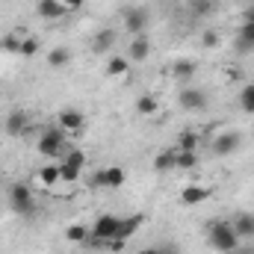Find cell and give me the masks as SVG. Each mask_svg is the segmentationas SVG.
Returning <instances> with one entry per match:
<instances>
[{"label": "cell", "instance_id": "obj_1", "mask_svg": "<svg viewBox=\"0 0 254 254\" xmlns=\"http://www.w3.org/2000/svg\"><path fill=\"white\" fill-rule=\"evenodd\" d=\"M207 243H210V249L219 254H234L240 249V237H237V231H234V222H228V219H210V225H207Z\"/></svg>", "mask_w": 254, "mask_h": 254}, {"label": "cell", "instance_id": "obj_2", "mask_svg": "<svg viewBox=\"0 0 254 254\" xmlns=\"http://www.w3.org/2000/svg\"><path fill=\"white\" fill-rule=\"evenodd\" d=\"M65 133L63 127H45L42 130V136H39V142H36V151L42 154V157H48V160H63L65 157Z\"/></svg>", "mask_w": 254, "mask_h": 254}, {"label": "cell", "instance_id": "obj_3", "mask_svg": "<svg viewBox=\"0 0 254 254\" xmlns=\"http://www.w3.org/2000/svg\"><path fill=\"white\" fill-rule=\"evenodd\" d=\"M6 195H9V207L18 216H33L36 213V198H33V190L27 184H12Z\"/></svg>", "mask_w": 254, "mask_h": 254}, {"label": "cell", "instance_id": "obj_4", "mask_svg": "<svg viewBox=\"0 0 254 254\" xmlns=\"http://www.w3.org/2000/svg\"><path fill=\"white\" fill-rule=\"evenodd\" d=\"M92 184H95V187H104V190H122L127 184V172L122 166H107V169L95 172Z\"/></svg>", "mask_w": 254, "mask_h": 254}, {"label": "cell", "instance_id": "obj_5", "mask_svg": "<svg viewBox=\"0 0 254 254\" xmlns=\"http://www.w3.org/2000/svg\"><path fill=\"white\" fill-rule=\"evenodd\" d=\"M178 104H181L187 113H201V110H207V92L198 89V86H187V89H181Z\"/></svg>", "mask_w": 254, "mask_h": 254}, {"label": "cell", "instance_id": "obj_6", "mask_svg": "<svg viewBox=\"0 0 254 254\" xmlns=\"http://www.w3.org/2000/svg\"><path fill=\"white\" fill-rule=\"evenodd\" d=\"M57 125L63 127L65 133H83L86 130V116L74 107H65V110L57 113Z\"/></svg>", "mask_w": 254, "mask_h": 254}, {"label": "cell", "instance_id": "obj_7", "mask_svg": "<svg viewBox=\"0 0 254 254\" xmlns=\"http://www.w3.org/2000/svg\"><path fill=\"white\" fill-rule=\"evenodd\" d=\"M145 27H148V12H145V9H139V6L125 9V30H127V33L142 36V33H145Z\"/></svg>", "mask_w": 254, "mask_h": 254}, {"label": "cell", "instance_id": "obj_8", "mask_svg": "<svg viewBox=\"0 0 254 254\" xmlns=\"http://www.w3.org/2000/svg\"><path fill=\"white\" fill-rule=\"evenodd\" d=\"M3 130H6L9 136H24V133L30 130V116H27L24 110H12V113L6 116V122H3Z\"/></svg>", "mask_w": 254, "mask_h": 254}, {"label": "cell", "instance_id": "obj_9", "mask_svg": "<svg viewBox=\"0 0 254 254\" xmlns=\"http://www.w3.org/2000/svg\"><path fill=\"white\" fill-rule=\"evenodd\" d=\"M125 57L130 60V63H136V65L145 63V60L151 57V39H148V36H136V39L130 42V48H127Z\"/></svg>", "mask_w": 254, "mask_h": 254}, {"label": "cell", "instance_id": "obj_10", "mask_svg": "<svg viewBox=\"0 0 254 254\" xmlns=\"http://www.w3.org/2000/svg\"><path fill=\"white\" fill-rule=\"evenodd\" d=\"M240 151V133H222V136H216V142H213V154H219V157H231V154H237Z\"/></svg>", "mask_w": 254, "mask_h": 254}, {"label": "cell", "instance_id": "obj_11", "mask_svg": "<svg viewBox=\"0 0 254 254\" xmlns=\"http://www.w3.org/2000/svg\"><path fill=\"white\" fill-rule=\"evenodd\" d=\"M142 222H145V216L142 213H133V216H125V219H119V231H116V240H122L127 243L139 228H142Z\"/></svg>", "mask_w": 254, "mask_h": 254}, {"label": "cell", "instance_id": "obj_12", "mask_svg": "<svg viewBox=\"0 0 254 254\" xmlns=\"http://www.w3.org/2000/svg\"><path fill=\"white\" fill-rule=\"evenodd\" d=\"M175 154H178V148H163V151H157L154 160H151V169H154L157 175L175 172Z\"/></svg>", "mask_w": 254, "mask_h": 254}, {"label": "cell", "instance_id": "obj_13", "mask_svg": "<svg viewBox=\"0 0 254 254\" xmlns=\"http://www.w3.org/2000/svg\"><path fill=\"white\" fill-rule=\"evenodd\" d=\"M36 12H39V18H45V21H60V18L68 15V9H65L60 0H39Z\"/></svg>", "mask_w": 254, "mask_h": 254}, {"label": "cell", "instance_id": "obj_14", "mask_svg": "<svg viewBox=\"0 0 254 254\" xmlns=\"http://www.w3.org/2000/svg\"><path fill=\"white\" fill-rule=\"evenodd\" d=\"M207 198H210V190H207V187H198V184L181 190V204H184V207H195V204H201V201H207Z\"/></svg>", "mask_w": 254, "mask_h": 254}, {"label": "cell", "instance_id": "obj_15", "mask_svg": "<svg viewBox=\"0 0 254 254\" xmlns=\"http://www.w3.org/2000/svg\"><path fill=\"white\" fill-rule=\"evenodd\" d=\"M113 45H116V30H98L95 36H92V51L95 54H110L113 51Z\"/></svg>", "mask_w": 254, "mask_h": 254}, {"label": "cell", "instance_id": "obj_16", "mask_svg": "<svg viewBox=\"0 0 254 254\" xmlns=\"http://www.w3.org/2000/svg\"><path fill=\"white\" fill-rule=\"evenodd\" d=\"M234 231H237L240 240L252 243L254 240V213H240V216L234 219Z\"/></svg>", "mask_w": 254, "mask_h": 254}, {"label": "cell", "instance_id": "obj_17", "mask_svg": "<svg viewBox=\"0 0 254 254\" xmlns=\"http://www.w3.org/2000/svg\"><path fill=\"white\" fill-rule=\"evenodd\" d=\"M130 60H127V57H110V60H107V65H104V74H107V77H113V80H116V77H127V74H130Z\"/></svg>", "mask_w": 254, "mask_h": 254}, {"label": "cell", "instance_id": "obj_18", "mask_svg": "<svg viewBox=\"0 0 254 254\" xmlns=\"http://www.w3.org/2000/svg\"><path fill=\"white\" fill-rule=\"evenodd\" d=\"M39 184L45 190H57L60 187V163H48L39 169Z\"/></svg>", "mask_w": 254, "mask_h": 254}, {"label": "cell", "instance_id": "obj_19", "mask_svg": "<svg viewBox=\"0 0 254 254\" xmlns=\"http://www.w3.org/2000/svg\"><path fill=\"white\" fill-rule=\"evenodd\" d=\"M198 74V63L195 60H175L172 65V77L175 80H192Z\"/></svg>", "mask_w": 254, "mask_h": 254}, {"label": "cell", "instance_id": "obj_20", "mask_svg": "<svg viewBox=\"0 0 254 254\" xmlns=\"http://www.w3.org/2000/svg\"><path fill=\"white\" fill-rule=\"evenodd\" d=\"M136 113H139V116H157V113H160L157 95H139V98H136Z\"/></svg>", "mask_w": 254, "mask_h": 254}, {"label": "cell", "instance_id": "obj_21", "mask_svg": "<svg viewBox=\"0 0 254 254\" xmlns=\"http://www.w3.org/2000/svg\"><path fill=\"white\" fill-rule=\"evenodd\" d=\"M89 234H92V231H89L86 225H68V228H65V240H68L71 246H86V243H89Z\"/></svg>", "mask_w": 254, "mask_h": 254}, {"label": "cell", "instance_id": "obj_22", "mask_svg": "<svg viewBox=\"0 0 254 254\" xmlns=\"http://www.w3.org/2000/svg\"><path fill=\"white\" fill-rule=\"evenodd\" d=\"M195 166H198V151H181V148H178V154H175V169L192 172Z\"/></svg>", "mask_w": 254, "mask_h": 254}, {"label": "cell", "instance_id": "obj_23", "mask_svg": "<svg viewBox=\"0 0 254 254\" xmlns=\"http://www.w3.org/2000/svg\"><path fill=\"white\" fill-rule=\"evenodd\" d=\"M187 6L195 18H207L216 12V0H187Z\"/></svg>", "mask_w": 254, "mask_h": 254}, {"label": "cell", "instance_id": "obj_24", "mask_svg": "<svg viewBox=\"0 0 254 254\" xmlns=\"http://www.w3.org/2000/svg\"><path fill=\"white\" fill-rule=\"evenodd\" d=\"M21 42H24V36H21V33H6V36L0 39V48H3L6 54L18 57V54H21Z\"/></svg>", "mask_w": 254, "mask_h": 254}, {"label": "cell", "instance_id": "obj_25", "mask_svg": "<svg viewBox=\"0 0 254 254\" xmlns=\"http://www.w3.org/2000/svg\"><path fill=\"white\" fill-rule=\"evenodd\" d=\"M237 48H240V51H249V48H254V24L243 21L240 36H237Z\"/></svg>", "mask_w": 254, "mask_h": 254}, {"label": "cell", "instance_id": "obj_26", "mask_svg": "<svg viewBox=\"0 0 254 254\" xmlns=\"http://www.w3.org/2000/svg\"><path fill=\"white\" fill-rule=\"evenodd\" d=\"M57 163H60V184H77V181H80L83 169L68 166V163H63V160H57Z\"/></svg>", "mask_w": 254, "mask_h": 254}, {"label": "cell", "instance_id": "obj_27", "mask_svg": "<svg viewBox=\"0 0 254 254\" xmlns=\"http://www.w3.org/2000/svg\"><path fill=\"white\" fill-rule=\"evenodd\" d=\"M68 63H71V51H68V48H54V51L48 54V65H51V68H65Z\"/></svg>", "mask_w": 254, "mask_h": 254}, {"label": "cell", "instance_id": "obj_28", "mask_svg": "<svg viewBox=\"0 0 254 254\" xmlns=\"http://www.w3.org/2000/svg\"><path fill=\"white\" fill-rule=\"evenodd\" d=\"M198 142H201V136L192 133V130H187V133L178 136V145H175V148H181V151H198Z\"/></svg>", "mask_w": 254, "mask_h": 254}, {"label": "cell", "instance_id": "obj_29", "mask_svg": "<svg viewBox=\"0 0 254 254\" xmlns=\"http://www.w3.org/2000/svg\"><path fill=\"white\" fill-rule=\"evenodd\" d=\"M36 54H39V39H36V36H24L21 54H18V57H21V60H33Z\"/></svg>", "mask_w": 254, "mask_h": 254}, {"label": "cell", "instance_id": "obj_30", "mask_svg": "<svg viewBox=\"0 0 254 254\" xmlns=\"http://www.w3.org/2000/svg\"><path fill=\"white\" fill-rule=\"evenodd\" d=\"M240 107H243L246 113H252V116H254V83L243 86V92H240Z\"/></svg>", "mask_w": 254, "mask_h": 254}, {"label": "cell", "instance_id": "obj_31", "mask_svg": "<svg viewBox=\"0 0 254 254\" xmlns=\"http://www.w3.org/2000/svg\"><path fill=\"white\" fill-rule=\"evenodd\" d=\"M63 163H68V166H77V169H83V166H86V154H83V151H65Z\"/></svg>", "mask_w": 254, "mask_h": 254}, {"label": "cell", "instance_id": "obj_32", "mask_svg": "<svg viewBox=\"0 0 254 254\" xmlns=\"http://www.w3.org/2000/svg\"><path fill=\"white\" fill-rule=\"evenodd\" d=\"M219 42H222V36H219L216 30H207V33L201 36V45H204V48H216Z\"/></svg>", "mask_w": 254, "mask_h": 254}, {"label": "cell", "instance_id": "obj_33", "mask_svg": "<svg viewBox=\"0 0 254 254\" xmlns=\"http://www.w3.org/2000/svg\"><path fill=\"white\" fill-rule=\"evenodd\" d=\"M60 3H63V6L68 9V12H74V9H80V6H83L86 0H60Z\"/></svg>", "mask_w": 254, "mask_h": 254}, {"label": "cell", "instance_id": "obj_34", "mask_svg": "<svg viewBox=\"0 0 254 254\" xmlns=\"http://www.w3.org/2000/svg\"><path fill=\"white\" fill-rule=\"evenodd\" d=\"M243 21H249V24H254V3H249V6L243 9Z\"/></svg>", "mask_w": 254, "mask_h": 254}, {"label": "cell", "instance_id": "obj_35", "mask_svg": "<svg viewBox=\"0 0 254 254\" xmlns=\"http://www.w3.org/2000/svg\"><path fill=\"white\" fill-rule=\"evenodd\" d=\"M234 254H254V246H240Z\"/></svg>", "mask_w": 254, "mask_h": 254}, {"label": "cell", "instance_id": "obj_36", "mask_svg": "<svg viewBox=\"0 0 254 254\" xmlns=\"http://www.w3.org/2000/svg\"><path fill=\"white\" fill-rule=\"evenodd\" d=\"M139 254H169V252H163V249H145V252H139Z\"/></svg>", "mask_w": 254, "mask_h": 254}]
</instances>
